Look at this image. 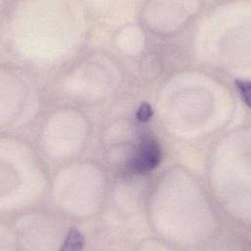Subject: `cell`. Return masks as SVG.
Returning <instances> with one entry per match:
<instances>
[{
    "label": "cell",
    "mask_w": 251,
    "mask_h": 251,
    "mask_svg": "<svg viewBox=\"0 0 251 251\" xmlns=\"http://www.w3.org/2000/svg\"><path fill=\"white\" fill-rule=\"evenodd\" d=\"M84 244V237L82 233L75 228L70 230L64 245L61 247V250H81Z\"/></svg>",
    "instance_id": "obj_2"
},
{
    "label": "cell",
    "mask_w": 251,
    "mask_h": 251,
    "mask_svg": "<svg viewBox=\"0 0 251 251\" xmlns=\"http://www.w3.org/2000/svg\"><path fill=\"white\" fill-rule=\"evenodd\" d=\"M153 116V110L150 104L144 102L140 105L137 111V118L141 122H147Z\"/></svg>",
    "instance_id": "obj_3"
},
{
    "label": "cell",
    "mask_w": 251,
    "mask_h": 251,
    "mask_svg": "<svg viewBox=\"0 0 251 251\" xmlns=\"http://www.w3.org/2000/svg\"><path fill=\"white\" fill-rule=\"evenodd\" d=\"M235 86L238 89L243 100L247 104L250 105V83L247 81H236Z\"/></svg>",
    "instance_id": "obj_4"
},
{
    "label": "cell",
    "mask_w": 251,
    "mask_h": 251,
    "mask_svg": "<svg viewBox=\"0 0 251 251\" xmlns=\"http://www.w3.org/2000/svg\"><path fill=\"white\" fill-rule=\"evenodd\" d=\"M161 157L162 152L158 143L153 140H146L140 147L133 163V169L140 174L151 171L159 165Z\"/></svg>",
    "instance_id": "obj_1"
}]
</instances>
